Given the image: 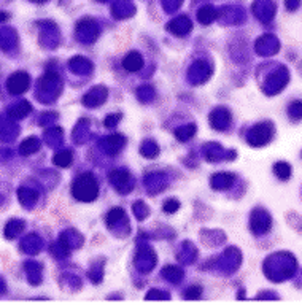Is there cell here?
I'll return each instance as SVG.
<instances>
[{
	"instance_id": "9c48e42d",
	"label": "cell",
	"mask_w": 302,
	"mask_h": 305,
	"mask_svg": "<svg viewBox=\"0 0 302 305\" xmlns=\"http://www.w3.org/2000/svg\"><path fill=\"white\" fill-rule=\"evenodd\" d=\"M27 75H24V73H16V75H13V78H10L8 81V87L11 92H23L26 87H27Z\"/></svg>"
},
{
	"instance_id": "277c9868",
	"label": "cell",
	"mask_w": 302,
	"mask_h": 305,
	"mask_svg": "<svg viewBox=\"0 0 302 305\" xmlns=\"http://www.w3.org/2000/svg\"><path fill=\"white\" fill-rule=\"evenodd\" d=\"M272 216L271 213L267 212L266 208L263 207H258L254 208L251 212V218H250V229L251 232L256 235V237H263V235H267L272 230Z\"/></svg>"
},
{
	"instance_id": "5bb4252c",
	"label": "cell",
	"mask_w": 302,
	"mask_h": 305,
	"mask_svg": "<svg viewBox=\"0 0 302 305\" xmlns=\"http://www.w3.org/2000/svg\"><path fill=\"white\" fill-rule=\"evenodd\" d=\"M301 197H302V191H301Z\"/></svg>"
},
{
	"instance_id": "7c38bea8",
	"label": "cell",
	"mask_w": 302,
	"mask_h": 305,
	"mask_svg": "<svg viewBox=\"0 0 302 305\" xmlns=\"http://www.w3.org/2000/svg\"><path fill=\"white\" fill-rule=\"evenodd\" d=\"M299 72H301V75H302V64L299 65Z\"/></svg>"
},
{
	"instance_id": "6da1fadb",
	"label": "cell",
	"mask_w": 302,
	"mask_h": 305,
	"mask_svg": "<svg viewBox=\"0 0 302 305\" xmlns=\"http://www.w3.org/2000/svg\"><path fill=\"white\" fill-rule=\"evenodd\" d=\"M259 86L267 96H277L290 83V70L280 62H264L258 69Z\"/></svg>"
},
{
	"instance_id": "3957f363",
	"label": "cell",
	"mask_w": 302,
	"mask_h": 305,
	"mask_svg": "<svg viewBox=\"0 0 302 305\" xmlns=\"http://www.w3.org/2000/svg\"><path fill=\"white\" fill-rule=\"evenodd\" d=\"M275 137V124L271 119L259 121L253 127L248 129L247 132V141L248 145H251L254 148H261L269 145Z\"/></svg>"
},
{
	"instance_id": "ba28073f",
	"label": "cell",
	"mask_w": 302,
	"mask_h": 305,
	"mask_svg": "<svg viewBox=\"0 0 302 305\" xmlns=\"http://www.w3.org/2000/svg\"><path fill=\"white\" fill-rule=\"evenodd\" d=\"M272 172L280 181H288L293 175V167L286 161H277L272 167Z\"/></svg>"
},
{
	"instance_id": "4fadbf2b",
	"label": "cell",
	"mask_w": 302,
	"mask_h": 305,
	"mask_svg": "<svg viewBox=\"0 0 302 305\" xmlns=\"http://www.w3.org/2000/svg\"><path fill=\"white\" fill-rule=\"evenodd\" d=\"M35 2H43V0H35Z\"/></svg>"
},
{
	"instance_id": "8fae6325",
	"label": "cell",
	"mask_w": 302,
	"mask_h": 305,
	"mask_svg": "<svg viewBox=\"0 0 302 305\" xmlns=\"http://www.w3.org/2000/svg\"><path fill=\"white\" fill-rule=\"evenodd\" d=\"M296 286L299 288V289H302V270L299 272V275H298V280H296Z\"/></svg>"
},
{
	"instance_id": "5b68a950",
	"label": "cell",
	"mask_w": 302,
	"mask_h": 305,
	"mask_svg": "<svg viewBox=\"0 0 302 305\" xmlns=\"http://www.w3.org/2000/svg\"><path fill=\"white\" fill-rule=\"evenodd\" d=\"M280 50V42L275 35H263L256 42V53L259 56H272Z\"/></svg>"
},
{
	"instance_id": "8992f818",
	"label": "cell",
	"mask_w": 302,
	"mask_h": 305,
	"mask_svg": "<svg viewBox=\"0 0 302 305\" xmlns=\"http://www.w3.org/2000/svg\"><path fill=\"white\" fill-rule=\"evenodd\" d=\"M253 10L261 21L269 23L275 15V3L272 0H256V3L253 5Z\"/></svg>"
},
{
	"instance_id": "52a82bcc",
	"label": "cell",
	"mask_w": 302,
	"mask_h": 305,
	"mask_svg": "<svg viewBox=\"0 0 302 305\" xmlns=\"http://www.w3.org/2000/svg\"><path fill=\"white\" fill-rule=\"evenodd\" d=\"M286 118L290 123L298 124L302 121V99H291L286 105Z\"/></svg>"
},
{
	"instance_id": "7a4b0ae2",
	"label": "cell",
	"mask_w": 302,
	"mask_h": 305,
	"mask_svg": "<svg viewBox=\"0 0 302 305\" xmlns=\"http://www.w3.org/2000/svg\"><path fill=\"white\" fill-rule=\"evenodd\" d=\"M264 274L274 283H283L298 274V261L290 251L272 253L264 261Z\"/></svg>"
},
{
	"instance_id": "30bf717a",
	"label": "cell",
	"mask_w": 302,
	"mask_h": 305,
	"mask_svg": "<svg viewBox=\"0 0 302 305\" xmlns=\"http://www.w3.org/2000/svg\"><path fill=\"white\" fill-rule=\"evenodd\" d=\"M285 6L288 11H296L301 6V0H285Z\"/></svg>"
}]
</instances>
